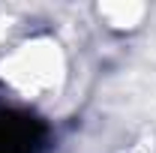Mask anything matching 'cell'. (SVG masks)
I'll return each instance as SVG.
<instances>
[{"instance_id":"1","label":"cell","mask_w":156,"mask_h":153,"mask_svg":"<svg viewBox=\"0 0 156 153\" xmlns=\"http://www.w3.org/2000/svg\"><path fill=\"white\" fill-rule=\"evenodd\" d=\"M57 75H60L57 72V54L30 48V60H21L6 78L24 99H39L45 90H51L57 84Z\"/></svg>"}]
</instances>
